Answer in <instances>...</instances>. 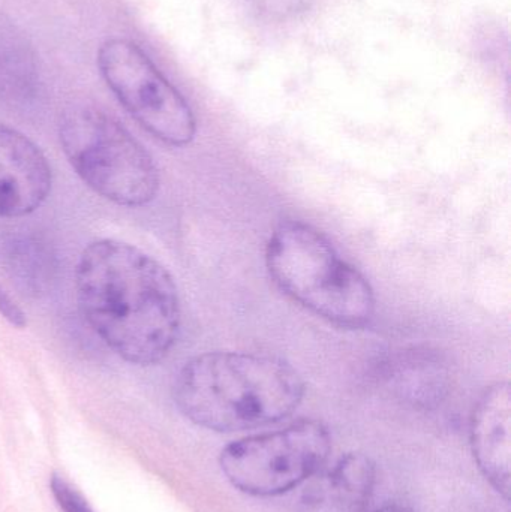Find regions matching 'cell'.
<instances>
[{"mask_svg":"<svg viewBox=\"0 0 511 512\" xmlns=\"http://www.w3.org/2000/svg\"><path fill=\"white\" fill-rule=\"evenodd\" d=\"M77 300L96 336L134 366H155L179 339L182 310L170 271L137 246L89 243L75 270Z\"/></svg>","mask_w":511,"mask_h":512,"instance_id":"1","label":"cell"},{"mask_svg":"<svg viewBox=\"0 0 511 512\" xmlns=\"http://www.w3.org/2000/svg\"><path fill=\"white\" fill-rule=\"evenodd\" d=\"M305 381L281 358L248 352H204L186 361L174 381V402L197 426L239 432L290 417Z\"/></svg>","mask_w":511,"mask_h":512,"instance_id":"2","label":"cell"},{"mask_svg":"<svg viewBox=\"0 0 511 512\" xmlns=\"http://www.w3.org/2000/svg\"><path fill=\"white\" fill-rule=\"evenodd\" d=\"M266 267L287 297L336 327L360 330L374 319L371 283L312 225H278L267 242Z\"/></svg>","mask_w":511,"mask_h":512,"instance_id":"3","label":"cell"},{"mask_svg":"<svg viewBox=\"0 0 511 512\" xmlns=\"http://www.w3.org/2000/svg\"><path fill=\"white\" fill-rule=\"evenodd\" d=\"M59 138L77 176L105 200L129 209L155 200L161 179L152 155L104 111L69 108L60 119Z\"/></svg>","mask_w":511,"mask_h":512,"instance_id":"4","label":"cell"},{"mask_svg":"<svg viewBox=\"0 0 511 512\" xmlns=\"http://www.w3.org/2000/svg\"><path fill=\"white\" fill-rule=\"evenodd\" d=\"M330 448L329 430L323 423L300 420L228 445L221 454V468L240 492L281 495L317 474Z\"/></svg>","mask_w":511,"mask_h":512,"instance_id":"5","label":"cell"},{"mask_svg":"<svg viewBox=\"0 0 511 512\" xmlns=\"http://www.w3.org/2000/svg\"><path fill=\"white\" fill-rule=\"evenodd\" d=\"M98 66L111 92L149 134L168 146L192 143L197 120L191 107L137 44L108 39L99 48Z\"/></svg>","mask_w":511,"mask_h":512,"instance_id":"6","label":"cell"},{"mask_svg":"<svg viewBox=\"0 0 511 512\" xmlns=\"http://www.w3.org/2000/svg\"><path fill=\"white\" fill-rule=\"evenodd\" d=\"M53 173L26 135L0 123V219L36 212L50 197Z\"/></svg>","mask_w":511,"mask_h":512,"instance_id":"7","label":"cell"},{"mask_svg":"<svg viewBox=\"0 0 511 512\" xmlns=\"http://www.w3.org/2000/svg\"><path fill=\"white\" fill-rule=\"evenodd\" d=\"M510 430V384L497 382L485 391L474 409L471 445L477 465L506 499L510 495Z\"/></svg>","mask_w":511,"mask_h":512,"instance_id":"8","label":"cell"},{"mask_svg":"<svg viewBox=\"0 0 511 512\" xmlns=\"http://www.w3.org/2000/svg\"><path fill=\"white\" fill-rule=\"evenodd\" d=\"M375 480V463L366 454H347L309 484L299 512H365Z\"/></svg>","mask_w":511,"mask_h":512,"instance_id":"9","label":"cell"},{"mask_svg":"<svg viewBox=\"0 0 511 512\" xmlns=\"http://www.w3.org/2000/svg\"><path fill=\"white\" fill-rule=\"evenodd\" d=\"M2 262L12 282L32 297L48 294L56 280V256L50 246L35 234L21 233L6 237Z\"/></svg>","mask_w":511,"mask_h":512,"instance_id":"10","label":"cell"},{"mask_svg":"<svg viewBox=\"0 0 511 512\" xmlns=\"http://www.w3.org/2000/svg\"><path fill=\"white\" fill-rule=\"evenodd\" d=\"M396 385L398 390L410 396L411 399L435 400L426 388V382L435 390L443 393L446 384V369L434 355L411 352L408 357L401 358L396 363Z\"/></svg>","mask_w":511,"mask_h":512,"instance_id":"11","label":"cell"},{"mask_svg":"<svg viewBox=\"0 0 511 512\" xmlns=\"http://www.w3.org/2000/svg\"><path fill=\"white\" fill-rule=\"evenodd\" d=\"M260 17L281 20L308 8L309 0H246Z\"/></svg>","mask_w":511,"mask_h":512,"instance_id":"12","label":"cell"},{"mask_svg":"<svg viewBox=\"0 0 511 512\" xmlns=\"http://www.w3.org/2000/svg\"><path fill=\"white\" fill-rule=\"evenodd\" d=\"M51 493L63 512H93L86 499L63 478H51Z\"/></svg>","mask_w":511,"mask_h":512,"instance_id":"13","label":"cell"},{"mask_svg":"<svg viewBox=\"0 0 511 512\" xmlns=\"http://www.w3.org/2000/svg\"><path fill=\"white\" fill-rule=\"evenodd\" d=\"M0 315L17 328H24L27 324L26 315L17 306L11 295L0 286Z\"/></svg>","mask_w":511,"mask_h":512,"instance_id":"14","label":"cell"},{"mask_svg":"<svg viewBox=\"0 0 511 512\" xmlns=\"http://www.w3.org/2000/svg\"><path fill=\"white\" fill-rule=\"evenodd\" d=\"M374 512H413L408 508L401 507V505H387V507L380 508V510Z\"/></svg>","mask_w":511,"mask_h":512,"instance_id":"15","label":"cell"}]
</instances>
